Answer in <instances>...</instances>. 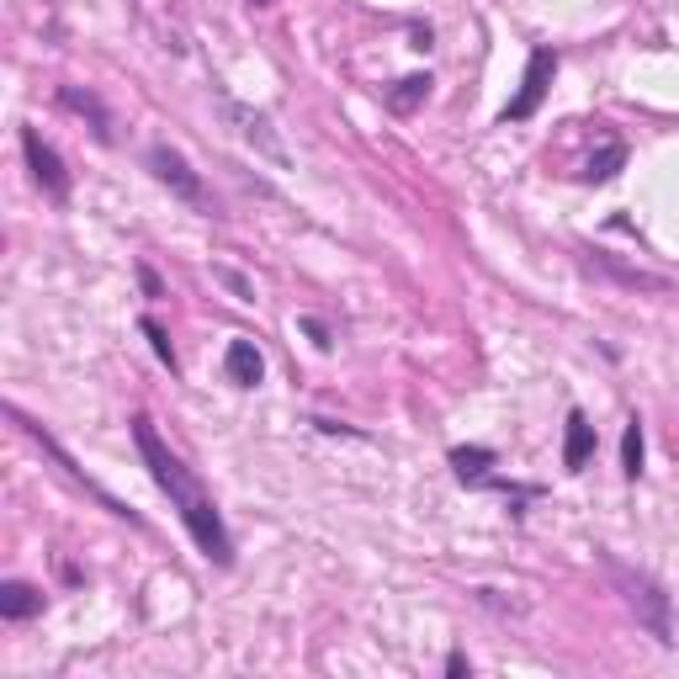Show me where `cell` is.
<instances>
[{
	"label": "cell",
	"instance_id": "cell-1",
	"mask_svg": "<svg viewBox=\"0 0 679 679\" xmlns=\"http://www.w3.org/2000/svg\"><path fill=\"white\" fill-rule=\"evenodd\" d=\"M133 446H139V457H144L149 478L160 484V494L170 499V509L181 515V526L192 531L196 553L207 563H219V568H229L234 563V541H229V526H223L219 505H213V494L192 478V467L170 452L165 440H160V430H154V419L149 414H139L133 419Z\"/></svg>",
	"mask_w": 679,
	"mask_h": 679
},
{
	"label": "cell",
	"instance_id": "cell-2",
	"mask_svg": "<svg viewBox=\"0 0 679 679\" xmlns=\"http://www.w3.org/2000/svg\"><path fill=\"white\" fill-rule=\"evenodd\" d=\"M606 568H610V579L621 584V595H627L631 616H637V621H642V627H648L658 642L669 648V642H675V610H669V595H663V584L648 579V574H631L627 563H616V558H606Z\"/></svg>",
	"mask_w": 679,
	"mask_h": 679
},
{
	"label": "cell",
	"instance_id": "cell-3",
	"mask_svg": "<svg viewBox=\"0 0 679 679\" xmlns=\"http://www.w3.org/2000/svg\"><path fill=\"white\" fill-rule=\"evenodd\" d=\"M213 101H219L223 122H229V128H234L244 144L261 154V160H271L276 170H287V165H292L287 144H282V133H276V122H271L266 112H261V107H250V101H234L229 91H219V85H213Z\"/></svg>",
	"mask_w": 679,
	"mask_h": 679
},
{
	"label": "cell",
	"instance_id": "cell-4",
	"mask_svg": "<svg viewBox=\"0 0 679 679\" xmlns=\"http://www.w3.org/2000/svg\"><path fill=\"white\" fill-rule=\"evenodd\" d=\"M553 74H558V49H531V59H526V74H520V91L505 101V112H499V118H505V122L536 118V107H541V97H547Z\"/></svg>",
	"mask_w": 679,
	"mask_h": 679
},
{
	"label": "cell",
	"instance_id": "cell-5",
	"mask_svg": "<svg viewBox=\"0 0 679 679\" xmlns=\"http://www.w3.org/2000/svg\"><path fill=\"white\" fill-rule=\"evenodd\" d=\"M22 154H27L32 181H38L53 202H64V196H70V170H64V160H59V149L43 144V133H38V128H22Z\"/></svg>",
	"mask_w": 679,
	"mask_h": 679
},
{
	"label": "cell",
	"instance_id": "cell-6",
	"mask_svg": "<svg viewBox=\"0 0 679 679\" xmlns=\"http://www.w3.org/2000/svg\"><path fill=\"white\" fill-rule=\"evenodd\" d=\"M149 170H154V181H165L181 202H192V207H202V202H207V186H202V175L186 165V154H181V149L154 144V149H149Z\"/></svg>",
	"mask_w": 679,
	"mask_h": 679
},
{
	"label": "cell",
	"instance_id": "cell-7",
	"mask_svg": "<svg viewBox=\"0 0 679 679\" xmlns=\"http://www.w3.org/2000/svg\"><path fill=\"white\" fill-rule=\"evenodd\" d=\"M223 372H229V383H234V388H261V377H266V356H261V345H255V340H229V351H223Z\"/></svg>",
	"mask_w": 679,
	"mask_h": 679
},
{
	"label": "cell",
	"instance_id": "cell-8",
	"mask_svg": "<svg viewBox=\"0 0 679 679\" xmlns=\"http://www.w3.org/2000/svg\"><path fill=\"white\" fill-rule=\"evenodd\" d=\"M595 457V425L584 409H568V425H563V467L568 473H584Z\"/></svg>",
	"mask_w": 679,
	"mask_h": 679
},
{
	"label": "cell",
	"instance_id": "cell-9",
	"mask_svg": "<svg viewBox=\"0 0 679 679\" xmlns=\"http://www.w3.org/2000/svg\"><path fill=\"white\" fill-rule=\"evenodd\" d=\"M589 266L606 271V276H616V282H621V287H631V292H669V276H653V271L621 266V261H616V255H606V250H595V255H589Z\"/></svg>",
	"mask_w": 679,
	"mask_h": 679
},
{
	"label": "cell",
	"instance_id": "cell-10",
	"mask_svg": "<svg viewBox=\"0 0 679 679\" xmlns=\"http://www.w3.org/2000/svg\"><path fill=\"white\" fill-rule=\"evenodd\" d=\"M452 473L473 488H494V452L488 446H457L452 452Z\"/></svg>",
	"mask_w": 679,
	"mask_h": 679
},
{
	"label": "cell",
	"instance_id": "cell-11",
	"mask_svg": "<svg viewBox=\"0 0 679 679\" xmlns=\"http://www.w3.org/2000/svg\"><path fill=\"white\" fill-rule=\"evenodd\" d=\"M38 610H43V589H32V584H22V579L0 584V616H6V621H32Z\"/></svg>",
	"mask_w": 679,
	"mask_h": 679
},
{
	"label": "cell",
	"instance_id": "cell-12",
	"mask_svg": "<svg viewBox=\"0 0 679 679\" xmlns=\"http://www.w3.org/2000/svg\"><path fill=\"white\" fill-rule=\"evenodd\" d=\"M59 101H64L70 112H80V118H91L97 139H101V144H112V118H107V107H101L91 91H80V85H59Z\"/></svg>",
	"mask_w": 679,
	"mask_h": 679
},
{
	"label": "cell",
	"instance_id": "cell-13",
	"mask_svg": "<svg viewBox=\"0 0 679 679\" xmlns=\"http://www.w3.org/2000/svg\"><path fill=\"white\" fill-rule=\"evenodd\" d=\"M621 165H627V144H621V139H606V144L589 154V165H584V181H589V186H600V181H616V175H621Z\"/></svg>",
	"mask_w": 679,
	"mask_h": 679
},
{
	"label": "cell",
	"instance_id": "cell-14",
	"mask_svg": "<svg viewBox=\"0 0 679 679\" xmlns=\"http://www.w3.org/2000/svg\"><path fill=\"white\" fill-rule=\"evenodd\" d=\"M430 85H436L430 74H404V80L388 91V107H393V112H414L419 101L430 97Z\"/></svg>",
	"mask_w": 679,
	"mask_h": 679
},
{
	"label": "cell",
	"instance_id": "cell-15",
	"mask_svg": "<svg viewBox=\"0 0 679 679\" xmlns=\"http://www.w3.org/2000/svg\"><path fill=\"white\" fill-rule=\"evenodd\" d=\"M642 452H648V446H642V419L631 414L627 436H621V473H627V478H642Z\"/></svg>",
	"mask_w": 679,
	"mask_h": 679
},
{
	"label": "cell",
	"instance_id": "cell-16",
	"mask_svg": "<svg viewBox=\"0 0 679 679\" xmlns=\"http://www.w3.org/2000/svg\"><path fill=\"white\" fill-rule=\"evenodd\" d=\"M144 340H149V351L160 356V366H170V372H175V345H170V335L154 324V318H144Z\"/></svg>",
	"mask_w": 679,
	"mask_h": 679
},
{
	"label": "cell",
	"instance_id": "cell-17",
	"mask_svg": "<svg viewBox=\"0 0 679 679\" xmlns=\"http://www.w3.org/2000/svg\"><path fill=\"white\" fill-rule=\"evenodd\" d=\"M219 282H223V287H229V292H234V297H255V287H250V282H244L240 271H229V266H219Z\"/></svg>",
	"mask_w": 679,
	"mask_h": 679
},
{
	"label": "cell",
	"instance_id": "cell-18",
	"mask_svg": "<svg viewBox=\"0 0 679 679\" xmlns=\"http://www.w3.org/2000/svg\"><path fill=\"white\" fill-rule=\"evenodd\" d=\"M314 430H324V436H351V440H362V430H351V425H335V419H314Z\"/></svg>",
	"mask_w": 679,
	"mask_h": 679
},
{
	"label": "cell",
	"instance_id": "cell-19",
	"mask_svg": "<svg viewBox=\"0 0 679 679\" xmlns=\"http://www.w3.org/2000/svg\"><path fill=\"white\" fill-rule=\"evenodd\" d=\"M303 330H308V335H314V345H318V351H330V345H335V340H330V330H324V324H318V318H303Z\"/></svg>",
	"mask_w": 679,
	"mask_h": 679
},
{
	"label": "cell",
	"instance_id": "cell-20",
	"mask_svg": "<svg viewBox=\"0 0 679 679\" xmlns=\"http://www.w3.org/2000/svg\"><path fill=\"white\" fill-rule=\"evenodd\" d=\"M139 282H144V292H149V297H165V287H160V276H154V271H149V266H139Z\"/></svg>",
	"mask_w": 679,
	"mask_h": 679
},
{
	"label": "cell",
	"instance_id": "cell-21",
	"mask_svg": "<svg viewBox=\"0 0 679 679\" xmlns=\"http://www.w3.org/2000/svg\"><path fill=\"white\" fill-rule=\"evenodd\" d=\"M446 675H473V663H467L462 653H452V658H446Z\"/></svg>",
	"mask_w": 679,
	"mask_h": 679
}]
</instances>
